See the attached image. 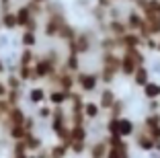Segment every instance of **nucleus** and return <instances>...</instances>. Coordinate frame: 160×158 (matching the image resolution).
<instances>
[{"label":"nucleus","mask_w":160,"mask_h":158,"mask_svg":"<svg viewBox=\"0 0 160 158\" xmlns=\"http://www.w3.org/2000/svg\"><path fill=\"white\" fill-rule=\"evenodd\" d=\"M117 94H115V90L111 89V86H103V89L99 90V105H101V109H103L105 113H111V109L115 107V103H117Z\"/></svg>","instance_id":"39448f33"},{"label":"nucleus","mask_w":160,"mask_h":158,"mask_svg":"<svg viewBox=\"0 0 160 158\" xmlns=\"http://www.w3.org/2000/svg\"><path fill=\"white\" fill-rule=\"evenodd\" d=\"M2 74H4V62H2V58H0V78H2Z\"/></svg>","instance_id":"2eb2a0df"},{"label":"nucleus","mask_w":160,"mask_h":158,"mask_svg":"<svg viewBox=\"0 0 160 158\" xmlns=\"http://www.w3.org/2000/svg\"><path fill=\"white\" fill-rule=\"evenodd\" d=\"M156 51L160 54V37H158V43H156Z\"/></svg>","instance_id":"dca6fc26"},{"label":"nucleus","mask_w":160,"mask_h":158,"mask_svg":"<svg viewBox=\"0 0 160 158\" xmlns=\"http://www.w3.org/2000/svg\"><path fill=\"white\" fill-rule=\"evenodd\" d=\"M70 154V146L66 142H58V144L49 146V158H66Z\"/></svg>","instance_id":"9b49d317"},{"label":"nucleus","mask_w":160,"mask_h":158,"mask_svg":"<svg viewBox=\"0 0 160 158\" xmlns=\"http://www.w3.org/2000/svg\"><path fill=\"white\" fill-rule=\"evenodd\" d=\"M142 94L146 101H154V99H160V82L156 80H150V82L142 89Z\"/></svg>","instance_id":"9d476101"},{"label":"nucleus","mask_w":160,"mask_h":158,"mask_svg":"<svg viewBox=\"0 0 160 158\" xmlns=\"http://www.w3.org/2000/svg\"><path fill=\"white\" fill-rule=\"evenodd\" d=\"M0 25L8 31L19 27V19H17V10H8V13H2L0 14Z\"/></svg>","instance_id":"1a4fd4ad"},{"label":"nucleus","mask_w":160,"mask_h":158,"mask_svg":"<svg viewBox=\"0 0 160 158\" xmlns=\"http://www.w3.org/2000/svg\"><path fill=\"white\" fill-rule=\"evenodd\" d=\"M53 109H56V107H52L49 103L39 105V107H37V113H35L37 121H49V119H52V115H53Z\"/></svg>","instance_id":"f8f14e48"},{"label":"nucleus","mask_w":160,"mask_h":158,"mask_svg":"<svg viewBox=\"0 0 160 158\" xmlns=\"http://www.w3.org/2000/svg\"><path fill=\"white\" fill-rule=\"evenodd\" d=\"M103 109H101V105H99V101H92V99H86L84 101V105H82V115H84V119H86V123H97V121L103 117Z\"/></svg>","instance_id":"20e7f679"},{"label":"nucleus","mask_w":160,"mask_h":158,"mask_svg":"<svg viewBox=\"0 0 160 158\" xmlns=\"http://www.w3.org/2000/svg\"><path fill=\"white\" fill-rule=\"evenodd\" d=\"M68 99H70V93L68 90H62V89H49V93H47V103L56 109L64 107L68 103Z\"/></svg>","instance_id":"423d86ee"},{"label":"nucleus","mask_w":160,"mask_h":158,"mask_svg":"<svg viewBox=\"0 0 160 158\" xmlns=\"http://www.w3.org/2000/svg\"><path fill=\"white\" fill-rule=\"evenodd\" d=\"M150 68L148 66H140V68L136 70V74L132 76V82L136 84V86H140V89H144L148 82H150Z\"/></svg>","instance_id":"6e6552de"},{"label":"nucleus","mask_w":160,"mask_h":158,"mask_svg":"<svg viewBox=\"0 0 160 158\" xmlns=\"http://www.w3.org/2000/svg\"><path fill=\"white\" fill-rule=\"evenodd\" d=\"M21 45L23 47H35L37 45V33L31 31V29H25L21 33Z\"/></svg>","instance_id":"ddd939ff"},{"label":"nucleus","mask_w":160,"mask_h":158,"mask_svg":"<svg viewBox=\"0 0 160 158\" xmlns=\"http://www.w3.org/2000/svg\"><path fill=\"white\" fill-rule=\"evenodd\" d=\"M12 0H0V13H8Z\"/></svg>","instance_id":"4468645a"},{"label":"nucleus","mask_w":160,"mask_h":158,"mask_svg":"<svg viewBox=\"0 0 160 158\" xmlns=\"http://www.w3.org/2000/svg\"><path fill=\"white\" fill-rule=\"evenodd\" d=\"M47 93L49 90L45 89V86H33V89L29 90V103L31 105H43V103H47Z\"/></svg>","instance_id":"0eeeda50"},{"label":"nucleus","mask_w":160,"mask_h":158,"mask_svg":"<svg viewBox=\"0 0 160 158\" xmlns=\"http://www.w3.org/2000/svg\"><path fill=\"white\" fill-rule=\"evenodd\" d=\"M76 84H78V90L84 94V97H88V94H92V93L103 89L99 72H92V70H86V72L82 70V72H78V74H76Z\"/></svg>","instance_id":"f257e3e1"},{"label":"nucleus","mask_w":160,"mask_h":158,"mask_svg":"<svg viewBox=\"0 0 160 158\" xmlns=\"http://www.w3.org/2000/svg\"><path fill=\"white\" fill-rule=\"evenodd\" d=\"M132 140H133V144H136V148L140 150V152L152 154V152H156V150H158V142L152 138V134L144 125H142V123L138 125V130H136V134H133Z\"/></svg>","instance_id":"f03ea898"},{"label":"nucleus","mask_w":160,"mask_h":158,"mask_svg":"<svg viewBox=\"0 0 160 158\" xmlns=\"http://www.w3.org/2000/svg\"><path fill=\"white\" fill-rule=\"evenodd\" d=\"M107 154H109L107 135L97 138V140H90L88 142V150H86V156L88 158H107Z\"/></svg>","instance_id":"7ed1b4c3"}]
</instances>
